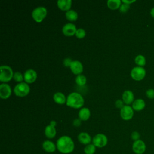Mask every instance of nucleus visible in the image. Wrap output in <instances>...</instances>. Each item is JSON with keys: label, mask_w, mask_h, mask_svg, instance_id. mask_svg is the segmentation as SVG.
Listing matches in <instances>:
<instances>
[{"label": "nucleus", "mask_w": 154, "mask_h": 154, "mask_svg": "<svg viewBox=\"0 0 154 154\" xmlns=\"http://www.w3.org/2000/svg\"><path fill=\"white\" fill-rule=\"evenodd\" d=\"M96 147L93 144L90 143L85 147L84 149V153L85 154H94L96 152Z\"/></svg>", "instance_id": "nucleus-26"}, {"label": "nucleus", "mask_w": 154, "mask_h": 154, "mask_svg": "<svg viewBox=\"0 0 154 154\" xmlns=\"http://www.w3.org/2000/svg\"><path fill=\"white\" fill-rule=\"evenodd\" d=\"M85 31L82 28H78L76 30L75 35L78 38H82L85 36Z\"/></svg>", "instance_id": "nucleus-28"}, {"label": "nucleus", "mask_w": 154, "mask_h": 154, "mask_svg": "<svg viewBox=\"0 0 154 154\" xmlns=\"http://www.w3.org/2000/svg\"><path fill=\"white\" fill-rule=\"evenodd\" d=\"M30 88L26 82L18 83L14 88V93L18 97H24L28 94Z\"/></svg>", "instance_id": "nucleus-4"}, {"label": "nucleus", "mask_w": 154, "mask_h": 154, "mask_svg": "<svg viewBox=\"0 0 154 154\" xmlns=\"http://www.w3.org/2000/svg\"><path fill=\"white\" fill-rule=\"evenodd\" d=\"M131 138L135 141L137 140H140V134H139V132H137V131H134L132 134H131Z\"/></svg>", "instance_id": "nucleus-30"}, {"label": "nucleus", "mask_w": 154, "mask_h": 154, "mask_svg": "<svg viewBox=\"0 0 154 154\" xmlns=\"http://www.w3.org/2000/svg\"><path fill=\"white\" fill-rule=\"evenodd\" d=\"M71 0H59L57 1V5L58 8L63 11H69L70 10L72 6Z\"/></svg>", "instance_id": "nucleus-17"}, {"label": "nucleus", "mask_w": 154, "mask_h": 154, "mask_svg": "<svg viewBox=\"0 0 154 154\" xmlns=\"http://www.w3.org/2000/svg\"><path fill=\"white\" fill-rule=\"evenodd\" d=\"M49 125H52V126L55 127L56 126V125H57V122L55 120H51Z\"/></svg>", "instance_id": "nucleus-36"}, {"label": "nucleus", "mask_w": 154, "mask_h": 154, "mask_svg": "<svg viewBox=\"0 0 154 154\" xmlns=\"http://www.w3.org/2000/svg\"><path fill=\"white\" fill-rule=\"evenodd\" d=\"M115 105L117 108H120L122 109L125 105H123V101H122V100L120 99H118L116 101V103H115Z\"/></svg>", "instance_id": "nucleus-33"}, {"label": "nucleus", "mask_w": 154, "mask_h": 154, "mask_svg": "<svg viewBox=\"0 0 154 154\" xmlns=\"http://www.w3.org/2000/svg\"><path fill=\"white\" fill-rule=\"evenodd\" d=\"M81 120L80 119H75L73 122V126L76 127L79 126L81 125Z\"/></svg>", "instance_id": "nucleus-34"}, {"label": "nucleus", "mask_w": 154, "mask_h": 154, "mask_svg": "<svg viewBox=\"0 0 154 154\" xmlns=\"http://www.w3.org/2000/svg\"><path fill=\"white\" fill-rule=\"evenodd\" d=\"M122 99L124 103H125L127 105L133 103L134 101V96L131 90H125L122 94Z\"/></svg>", "instance_id": "nucleus-15"}, {"label": "nucleus", "mask_w": 154, "mask_h": 154, "mask_svg": "<svg viewBox=\"0 0 154 154\" xmlns=\"http://www.w3.org/2000/svg\"><path fill=\"white\" fill-rule=\"evenodd\" d=\"M73 61L72 60L71 58H66L64 60H63V64L64 66L66 67H69L71 65V63Z\"/></svg>", "instance_id": "nucleus-32"}, {"label": "nucleus", "mask_w": 154, "mask_h": 154, "mask_svg": "<svg viewBox=\"0 0 154 154\" xmlns=\"http://www.w3.org/2000/svg\"><path fill=\"white\" fill-rule=\"evenodd\" d=\"M135 1V0H132V1H128V0H122V2H123V3H125V4H131V3H133V2H134Z\"/></svg>", "instance_id": "nucleus-35"}, {"label": "nucleus", "mask_w": 154, "mask_h": 154, "mask_svg": "<svg viewBox=\"0 0 154 154\" xmlns=\"http://www.w3.org/2000/svg\"><path fill=\"white\" fill-rule=\"evenodd\" d=\"M70 69L72 73L75 75H80L83 71V66L82 63L78 60H74L72 62Z\"/></svg>", "instance_id": "nucleus-13"}, {"label": "nucleus", "mask_w": 154, "mask_h": 154, "mask_svg": "<svg viewBox=\"0 0 154 154\" xmlns=\"http://www.w3.org/2000/svg\"><path fill=\"white\" fill-rule=\"evenodd\" d=\"M146 96L147 97L150 99L154 98V90L153 89H149L146 91Z\"/></svg>", "instance_id": "nucleus-31"}, {"label": "nucleus", "mask_w": 154, "mask_h": 154, "mask_svg": "<svg viewBox=\"0 0 154 154\" xmlns=\"http://www.w3.org/2000/svg\"><path fill=\"white\" fill-rule=\"evenodd\" d=\"M92 142L96 147L102 148L107 144L108 138L106 136L103 134H97L93 138Z\"/></svg>", "instance_id": "nucleus-6"}, {"label": "nucleus", "mask_w": 154, "mask_h": 154, "mask_svg": "<svg viewBox=\"0 0 154 154\" xmlns=\"http://www.w3.org/2000/svg\"><path fill=\"white\" fill-rule=\"evenodd\" d=\"M76 30V26L72 23H66L62 28L63 33L66 36H72L75 35Z\"/></svg>", "instance_id": "nucleus-10"}, {"label": "nucleus", "mask_w": 154, "mask_h": 154, "mask_svg": "<svg viewBox=\"0 0 154 154\" xmlns=\"http://www.w3.org/2000/svg\"><path fill=\"white\" fill-rule=\"evenodd\" d=\"M53 99L54 101L58 104H63L66 103L67 99L66 98L65 95L61 92H57L53 96Z\"/></svg>", "instance_id": "nucleus-21"}, {"label": "nucleus", "mask_w": 154, "mask_h": 154, "mask_svg": "<svg viewBox=\"0 0 154 154\" xmlns=\"http://www.w3.org/2000/svg\"><path fill=\"white\" fill-rule=\"evenodd\" d=\"M145 107V102L141 99L135 100L132 103V108L134 110L140 111L143 109Z\"/></svg>", "instance_id": "nucleus-19"}, {"label": "nucleus", "mask_w": 154, "mask_h": 154, "mask_svg": "<svg viewBox=\"0 0 154 154\" xmlns=\"http://www.w3.org/2000/svg\"><path fill=\"white\" fill-rule=\"evenodd\" d=\"M90 111L87 108H82L78 113L79 119L82 121L87 120L90 117Z\"/></svg>", "instance_id": "nucleus-18"}, {"label": "nucleus", "mask_w": 154, "mask_h": 154, "mask_svg": "<svg viewBox=\"0 0 154 154\" xmlns=\"http://www.w3.org/2000/svg\"><path fill=\"white\" fill-rule=\"evenodd\" d=\"M134 116V109L129 105H125L120 109V116L125 120H131Z\"/></svg>", "instance_id": "nucleus-9"}, {"label": "nucleus", "mask_w": 154, "mask_h": 154, "mask_svg": "<svg viewBox=\"0 0 154 154\" xmlns=\"http://www.w3.org/2000/svg\"><path fill=\"white\" fill-rule=\"evenodd\" d=\"M47 14V10L44 7H38L32 11V17L37 22H41L46 17Z\"/></svg>", "instance_id": "nucleus-5"}, {"label": "nucleus", "mask_w": 154, "mask_h": 154, "mask_svg": "<svg viewBox=\"0 0 154 154\" xmlns=\"http://www.w3.org/2000/svg\"><path fill=\"white\" fill-rule=\"evenodd\" d=\"M129 8H130L129 4L123 3L121 4V5L119 8V10H120V11H121L122 13H126V11H128Z\"/></svg>", "instance_id": "nucleus-29"}, {"label": "nucleus", "mask_w": 154, "mask_h": 154, "mask_svg": "<svg viewBox=\"0 0 154 154\" xmlns=\"http://www.w3.org/2000/svg\"><path fill=\"white\" fill-rule=\"evenodd\" d=\"M150 14H151L152 17H153L154 18V7L151 9V10H150Z\"/></svg>", "instance_id": "nucleus-37"}, {"label": "nucleus", "mask_w": 154, "mask_h": 154, "mask_svg": "<svg viewBox=\"0 0 154 154\" xmlns=\"http://www.w3.org/2000/svg\"><path fill=\"white\" fill-rule=\"evenodd\" d=\"M24 80L27 84L34 82L37 79V73L33 69H28L24 73Z\"/></svg>", "instance_id": "nucleus-12"}, {"label": "nucleus", "mask_w": 154, "mask_h": 154, "mask_svg": "<svg viewBox=\"0 0 154 154\" xmlns=\"http://www.w3.org/2000/svg\"><path fill=\"white\" fill-rule=\"evenodd\" d=\"M75 82L79 86H83L87 82V78L83 75H78L75 78Z\"/></svg>", "instance_id": "nucleus-24"}, {"label": "nucleus", "mask_w": 154, "mask_h": 154, "mask_svg": "<svg viewBox=\"0 0 154 154\" xmlns=\"http://www.w3.org/2000/svg\"><path fill=\"white\" fill-rule=\"evenodd\" d=\"M45 134L48 138H53L56 135V129L54 126L49 125L46 126L45 129Z\"/></svg>", "instance_id": "nucleus-20"}, {"label": "nucleus", "mask_w": 154, "mask_h": 154, "mask_svg": "<svg viewBox=\"0 0 154 154\" xmlns=\"http://www.w3.org/2000/svg\"><path fill=\"white\" fill-rule=\"evenodd\" d=\"M78 140L80 143L85 145H88L90 144L91 141V138L90 135L85 132H82L79 134L78 135Z\"/></svg>", "instance_id": "nucleus-14"}, {"label": "nucleus", "mask_w": 154, "mask_h": 154, "mask_svg": "<svg viewBox=\"0 0 154 154\" xmlns=\"http://www.w3.org/2000/svg\"><path fill=\"white\" fill-rule=\"evenodd\" d=\"M56 146L58 150L63 154L72 153L75 148L73 141L70 137L67 135L60 137L57 141Z\"/></svg>", "instance_id": "nucleus-1"}, {"label": "nucleus", "mask_w": 154, "mask_h": 154, "mask_svg": "<svg viewBox=\"0 0 154 154\" xmlns=\"http://www.w3.org/2000/svg\"><path fill=\"white\" fill-rule=\"evenodd\" d=\"M0 81L2 82L10 81L13 77V72L11 68L6 65L1 66L0 67Z\"/></svg>", "instance_id": "nucleus-3"}, {"label": "nucleus", "mask_w": 154, "mask_h": 154, "mask_svg": "<svg viewBox=\"0 0 154 154\" xmlns=\"http://www.w3.org/2000/svg\"><path fill=\"white\" fill-rule=\"evenodd\" d=\"M11 94V89L10 86L5 83H2L0 85V97L2 99L8 98Z\"/></svg>", "instance_id": "nucleus-11"}, {"label": "nucleus", "mask_w": 154, "mask_h": 154, "mask_svg": "<svg viewBox=\"0 0 154 154\" xmlns=\"http://www.w3.org/2000/svg\"><path fill=\"white\" fill-rule=\"evenodd\" d=\"M135 63L140 67H143L146 64V58L142 55H137L135 58Z\"/></svg>", "instance_id": "nucleus-25"}, {"label": "nucleus", "mask_w": 154, "mask_h": 154, "mask_svg": "<svg viewBox=\"0 0 154 154\" xmlns=\"http://www.w3.org/2000/svg\"><path fill=\"white\" fill-rule=\"evenodd\" d=\"M122 1L120 0H108L107 1V5L111 10H116L120 8Z\"/></svg>", "instance_id": "nucleus-22"}, {"label": "nucleus", "mask_w": 154, "mask_h": 154, "mask_svg": "<svg viewBox=\"0 0 154 154\" xmlns=\"http://www.w3.org/2000/svg\"><path fill=\"white\" fill-rule=\"evenodd\" d=\"M131 76L135 81L142 80L146 76V70L142 67H135L131 71Z\"/></svg>", "instance_id": "nucleus-7"}, {"label": "nucleus", "mask_w": 154, "mask_h": 154, "mask_svg": "<svg viewBox=\"0 0 154 154\" xmlns=\"http://www.w3.org/2000/svg\"><path fill=\"white\" fill-rule=\"evenodd\" d=\"M84 99L82 95L77 92H73L69 94L66 100V105L73 108H79L83 106Z\"/></svg>", "instance_id": "nucleus-2"}, {"label": "nucleus", "mask_w": 154, "mask_h": 154, "mask_svg": "<svg viewBox=\"0 0 154 154\" xmlns=\"http://www.w3.org/2000/svg\"><path fill=\"white\" fill-rule=\"evenodd\" d=\"M42 147L45 152L48 153H52L55 151L57 146L52 141L46 140L43 143Z\"/></svg>", "instance_id": "nucleus-16"}, {"label": "nucleus", "mask_w": 154, "mask_h": 154, "mask_svg": "<svg viewBox=\"0 0 154 154\" xmlns=\"http://www.w3.org/2000/svg\"><path fill=\"white\" fill-rule=\"evenodd\" d=\"M13 78L16 82H18L20 83V82H22L23 80L24 79V76H23V75H22V73L21 72H14V73L13 75Z\"/></svg>", "instance_id": "nucleus-27"}, {"label": "nucleus", "mask_w": 154, "mask_h": 154, "mask_svg": "<svg viewBox=\"0 0 154 154\" xmlns=\"http://www.w3.org/2000/svg\"><path fill=\"white\" fill-rule=\"evenodd\" d=\"M78 17V13L76 11L73 10H70L66 13V17L67 20L70 21H75L77 20Z\"/></svg>", "instance_id": "nucleus-23"}, {"label": "nucleus", "mask_w": 154, "mask_h": 154, "mask_svg": "<svg viewBox=\"0 0 154 154\" xmlns=\"http://www.w3.org/2000/svg\"><path fill=\"white\" fill-rule=\"evenodd\" d=\"M132 149L135 154H143L146 150V145L143 140H138L134 141Z\"/></svg>", "instance_id": "nucleus-8"}]
</instances>
